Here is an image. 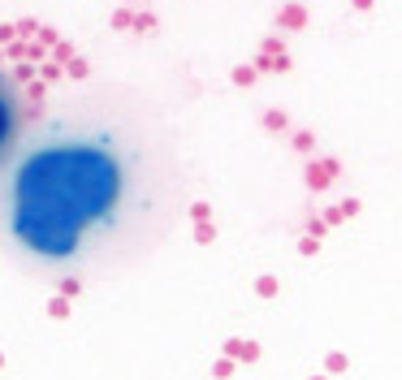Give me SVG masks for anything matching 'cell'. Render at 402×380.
Instances as JSON below:
<instances>
[{
  "mask_svg": "<svg viewBox=\"0 0 402 380\" xmlns=\"http://www.w3.org/2000/svg\"><path fill=\"white\" fill-rule=\"evenodd\" d=\"M100 199V169L83 152H43L13 181V229L35 246H66Z\"/></svg>",
  "mask_w": 402,
  "mask_h": 380,
  "instance_id": "6da1fadb",
  "label": "cell"
},
{
  "mask_svg": "<svg viewBox=\"0 0 402 380\" xmlns=\"http://www.w3.org/2000/svg\"><path fill=\"white\" fill-rule=\"evenodd\" d=\"M61 78V65H30L13 52H0V164L9 160V152L22 143L26 121L43 108L48 82Z\"/></svg>",
  "mask_w": 402,
  "mask_h": 380,
  "instance_id": "7a4b0ae2",
  "label": "cell"
}]
</instances>
